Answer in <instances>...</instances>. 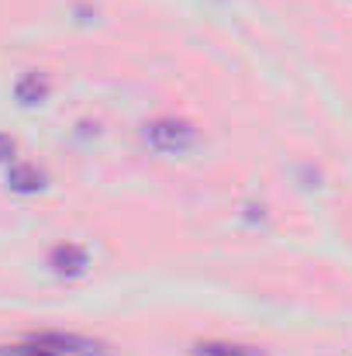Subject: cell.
I'll return each mask as SVG.
<instances>
[{
	"label": "cell",
	"mask_w": 352,
	"mask_h": 356,
	"mask_svg": "<svg viewBox=\"0 0 352 356\" xmlns=\"http://www.w3.org/2000/svg\"><path fill=\"white\" fill-rule=\"evenodd\" d=\"M0 356H111V350L76 332H35L28 339L0 346Z\"/></svg>",
	"instance_id": "obj_1"
},
{
	"label": "cell",
	"mask_w": 352,
	"mask_h": 356,
	"mask_svg": "<svg viewBox=\"0 0 352 356\" xmlns=\"http://www.w3.org/2000/svg\"><path fill=\"white\" fill-rule=\"evenodd\" d=\"M14 94H17L21 104H42V101L49 97V80H45L42 73H24V76L17 80Z\"/></svg>",
	"instance_id": "obj_5"
},
{
	"label": "cell",
	"mask_w": 352,
	"mask_h": 356,
	"mask_svg": "<svg viewBox=\"0 0 352 356\" xmlns=\"http://www.w3.org/2000/svg\"><path fill=\"white\" fill-rule=\"evenodd\" d=\"M145 142H149V149H156L162 156H183V152L197 149L201 131L187 118H156L145 124Z\"/></svg>",
	"instance_id": "obj_2"
},
{
	"label": "cell",
	"mask_w": 352,
	"mask_h": 356,
	"mask_svg": "<svg viewBox=\"0 0 352 356\" xmlns=\"http://www.w3.org/2000/svg\"><path fill=\"white\" fill-rule=\"evenodd\" d=\"M194 356H266L252 346H242V343H221V339H211V343H197Z\"/></svg>",
	"instance_id": "obj_6"
},
{
	"label": "cell",
	"mask_w": 352,
	"mask_h": 356,
	"mask_svg": "<svg viewBox=\"0 0 352 356\" xmlns=\"http://www.w3.org/2000/svg\"><path fill=\"white\" fill-rule=\"evenodd\" d=\"M10 156H14V138L0 131V163H7Z\"/></svg>",
	"instance_id": "obj_7"
},
{
	"label": "cell",
	"mask_w": 352,
	"mask_h": 356,
	"mask_svg": "<svg viewBox=\"0 0 352 356\" xmlns=\"http://www.w3.org/2000/svg\"><path fill=\"white\" fill-rule=\"evenodd\" d=\"M49 266H52L56 277L73 280V277H83V273H87L90 256H87V249L76 245V242H59V245L49 252Z\"/></svg>",
	"instance_id": "obj_3"
},
{
	"label": "cell",
	"mask_w": 352,
	"mask_h": 356,
	"mask_svg": "<svg viewBox=\"0 0 352 356\" xmlns=\"http://www.w3.org/2000/svg\"><path fill=\"white\" fill-rule=\"evenodd\" d=\"M7 184H10V191H17V194H35V191L45 187V173H42L38 166L14 163L10 173H7Z\"/></svg>",
	"instance_id": "obj_4"
}]
</instances>
